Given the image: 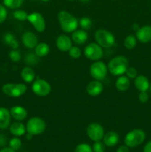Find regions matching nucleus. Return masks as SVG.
I'll list each match as a JSON object with an SVG mask.
<instances>
[{
	"label": "nucleus",
	"mask_w": 151,
	"mask_h": 152,
	"mask_svg": "<svg viewBox=\"0 0 151 152\" xmlns=\"http://www.w3.org/2000/svg\"><path fill=\"white\" fill-rule=\"evenodd\" d=\"M129 68V60L126 56L119 55L111 59L108 62L107 69L113 76H121L125 74Z\"/></svg>",
	"instance_id": "nucleus-1"
},
{
	"label": "nucleus",
	"mask_w": 151,
	"mask_h": 152,
	"mask_svg": "<svg viewBox=\"0 0 151 152\" xmlns=\"http://www.w3.org/2000/svg\"><path fill=\"white\" fill-rule=\"evenodd\" d=\"M22 140H21L19 138H18V137L12 138L10 140V142H9V145H10V147L12 149L15 150V151H17V150L20 149V148L22 147Z\"/></svg>",
	"instance_id": "nucleus-30"
},
{
	"label": "nucleus",
	"mask_w": 151,
	"mask_h": 152,
	"mask_svg": "<svg viewBox=\"0 0 151 152\" xmlns=\"http://www.w3.org/2000/svg\"><path fill=\"white\" fill-rule=\"evenodd\" d=\"M68 1H74V0H68Z\"/></svg>",
	"instance_id": "nucleus-48"
},
{
	"label": "nucleus",
	"mask_w": 151,
	"mask_h": 152,
	"mask_svg": "<svg viewBox=\"0 0 151 152\" xmlns=\"http://www.w3.org/2000/svg\"><path fill=\"white\" fill-rule=\"evenodd\" d=\"M70 56L73 59H78L81 56V50L77 46H72L69 50H68Z\"/></svg>",
	"instance_id": "nucleus-31"
},
{
	"label": "nucleus",
	"mask_w": 151,
	"mask_h": 152,
	"mask_svg": "<svg viewBox=\"0 0 151 152\" xmlns=\"http://www.w3.org/2000/svg\"><path fill=\"white\" fill-rule=\"evenodd\" d=\"M134 85L139 91H147L150 88L149 80L144 75H139L135 78Z\"/></svg>",
	"instance_id": "nucleus-20"
},
{
	"label": "nucleus",
	"mask_w": 151,
	"mask_h": 152,
	"mask_svg": "<svg viewBox=\"0 0 151 152\" xmlns=\"http://www.w3.org/2000/svg\"><path fill=\"white\" fill-rule=\"evenodd\" d=\"M10 132L13 136L21 137L25 134L26 126L20 122H15L10 126Z\"/></svg>",
	"instance_id": "nucleus-21"
},
{
	"label": "nucleus",
	"mask_w": 151,
	"mask_h": 152,
	"mask_svg": "<svg viewBox=\"0 0 151 152\" xmlns=\"http://www.w3.org/2000/svg\"><path fill=\"white\" fill-rule=\"evenodd\" d=\"M38 56H37L36 53L34 54V53H30L26 56L25 61H26L27 63L29 64V65H36V64L38 62Z\"/></svg>",
	"instance_id": "nucleus-33"
},
{
	"label": "nucleus",
	"mask_w": 151,
	"mask_h": 152,
	"mask_svg": "<svg viewBox=\"0 0 151 152\" xmlns=\"http://www.w3.org/2000/svg\"><path fill=\"white\" fill-rule=\"evenodd\" d=\"M146 138V134L139 129H133L126 134L124 143L129 148H135L143 143Z\"/></svg>",
	"instance_id": "nucleus-3"
},
{
	"label": "nucleus",
	"mask_w": 151,
	"mask_h": 152,
	"mask_svg": "<svg viewBox=\"0 0 151 152\" xmlns=\"http://www.w3.org/2000/svg\"><path fill=\"white\" fill-rule=\"evenodd\" d=\"M7 16V11L5 6L0 4V24L3 23L6 20Z\"/></svg>",
	"instance_id": "nucleus-37"
},
{
	"label": "nucleus",
	"mask_w": 151,
	"mask_h": 152,
	"mask_svg": "<svg viewBox=\"0 0 151 152\" xmlns=\"http://www.w3.org/2000/svg\"><path fill=\"white\" fill-rule=\"evenodd\" d=\"M96 43L104 48H110L115 44V39L113 34L105 29H99L95 32Z\"/></svg>",
	"instance_id": "nucleus-4"
},
{
	"label": "nucleus",
	"mask_w": 151,
	"mask_h": 152,
	"mask_svg": "<svg viewBox=\"0 0 151 152\" xmlns=\"http://www.w3.org/2000/svg\"><path fill=\"white\" fill-rule=\"evenodd\" d=\"M33 136V135H32V134H30L28 133V134H27V136H26V138L28 140H31V139H32Z\"/></svg>",
	"instance_id": "nucleus-44"
},
{
	"label": "nucleus",
	"mask_w": 151,
	"mask_h": 152,
	"mask_svg": "<svg viewBox=\"0 0 151 152\" xmlns=\"http://www.w3.org/2000/svg\"><path fill=\"white\" fill-rule=\"evenodd\" d=\"M5 142V140L4 139L3 136H0V145H4Z\"/></svg>",
	"instance_id": "nucleus-43"
},
{
	"label": "nucleus",
	"mask_w": 151,
	"mask_h": 152,
	"mask_svg": "<svg viewBox=\"0 0 151 152\" xmlns=\"http://www.w3.org/2000/svg\"><path fill=\"white\" fill-rule=\"evenodd\" d=\"M84 56L92 61H99L103 57L104 52L102 48L98 43L91 42L84 48Z\"/></svg>",
	"instance_id": "nucleus-8"
},
{
	"label": "nucleus",
	"mask_w": 151,
	"mask_h": 152,
	"mask_svg": "<svg viewBox=\"0 0 151 152\" xmlns=\"http://www.w3.org/2000/svg\"><path fill=\"white\" fill-rule=\"evenodd\" d=\"M75 152H93V148L87 143H81L76 146Z\"/></svg>",
	"instance_id": "nucleus-34"
},
{
	"label": "nucleus",
	"mask_w": 151,
	"mask_h": 152,
	"mask_svg": "<svg viewBox=\"0 0 151 152\" xmlns=\"http://www.w3.org/2000/svg\"><path fill=\"white\" fill-rule=\"evenodd\" d=\"M10 115L17 121H22L28 117V111L25 108L19 105H16L10 108Z\"/></svg>",
	"instance_id": "nucleus-17"
},
{
	"label": "nucleus",
	"mask_w": 151,
	"mask_h": 152,
	"mask_svg": "<svg viewBox=\"0 0 151 152\" xmlns=\"http://www.w3.org/2000/svg\"><path fill=\"white\" fill-rule=\"evenodd\" d=\"M34 50H35V53L38 57H44L47 56L50 52V47L47 43L40 42L37 44Z\"/></svg>",
	"instance_id": "nucleus-24"
},
{
	"label": "nucleus",
	"mask_w": 151,
	"mask_h": 152,
	"mask_svg": "<svg viewBox=\"0 0 151 152\" xmlns=\"http://www.w3.org/2000/svg\"><path fill=\"white\" fill-rule=\"evenodd\" d=\"M11 115L7 108L0 107V129H7L11 122Z\"/></svg>",
	"instance_id": "nucleus-16"
},
{
	"label": "nucleus",
	"mask_w": 151,
	"mask_h": 152,
	"mask_svg": "<svg viewBox=\"0 0 151 152\" xmlns=\"http://www.w3.org/2000/svg\"><path fill=\"white\" fill-rule=\"evenodd\" d=\"M78 25L81 27V29L87 31V30L90 29V28L93 25V22L91 19L87 16H84V17L81 18L78 21Z\"/></svg>",
	"instance_id": "nucleus-28"
},
{
	"label": "nucleus",
	"mask_w": 151,
	"mask_h": 152,
	"mask_svg": "<svg viewBox=\"0 0 151 152\" xmlns=\"http://www.w3.org/2000/svg\"><path fill=\"white\" fill-rule=\"evenodd\" d=\"M58 19L61 28L65 33H73L78 26V21L76 18L66 10H61L58 13Z\"/></svg>",
	"instance_id": "nucleus-2"
},
{
	"label": "nucleus",
	"mask_w": 151,
	"mask_h": 152,
	"mask_svg": "<svg viewBox=\"0 0 151 152\" xmlns=\"http://www.w3.org/2000/svg\"><path fill=\"white\" fill-rule=\"evenodd\" d=\"M104 86L99 80H93L87 84L86 91L87 93L91 96H97L102 93Z\"/></svg>",
	"instance_id": "nucleus-14"
},
{
	"label": "nucleus",
	"mask_w": 151,
	"mask_h": 152,
	"mask_svg": "<svg viewBox=\"0 0 151 152\" xmlns=\"http://www.w3.org/2000/svg\"><path fill=\"white\" fill-rule=\"evenodd\" d=\"M136 44H137V38H136V36L133 35V34L128 35L124 39V47L128 50H132V49L134 48L136 46Z\"/></svg>",
	"instance_id": "nucleus-26"
},
{
	"label": "nucleus",
	"mask_w": 151,
	"mask_h": 152,
	"mask_svg": "<svg viewBox=\"0 0 151 152\" xmlns=\"http://www.w3.org/2000/svg\"><path fill=\"white\" fill-rule=\"evenodd\" d=\"M28 20L38 33L44 32L46 28V22L44 16L38 12H33L28 14Z\"/></svg>",
	"instance_id": "nucleus-11"
},
{
	"label": "nucleus",
	"mask_w": 151,
	"mask_h": 152,
	"mask_svg": "<svg viewBox=\"0 0 151 152\" xmlns=\"http://www.w3.org/2000/svg\"><path fill=\"white\" fill-rule=\"evenodd\" d=\"M72 40L78 45H83L87 42L88 35L86 31L83 29H76L72 33Z\"/></svg>",
	"instance_id": "nucleus-19"
},
{
	"label": "nucleus",
	"mask_w": 151,
	"mask_h": 152,
	"mask_svg": "<svg viewBox=\"0 0 151 152\" xmlns=\"http://www.w3.org/2000/svg\"><path fill=\"white\" fill-rule=\"evenodd\" d=\"M150 92H151V83H150Z\"/></svg>",
	"instance_id": "nucleus-47"
},
{
	"label": "nucleus",
	"mask_w": 151,
	"mask_h": 152,
	"mask_svg": "<svg viewBox=\"0 0 151 152\" xmlns=\"http://www.w3.org/2000/svg\"><path fill=\"white\" fill-rule=\"evenodd\" d=\"M93 152H105V145L104 142L100 141H96L93 145Z\"/></svg>",
	"instance_id": "nucleus-35"
},
{
	"label": "nucleus",
	"mask_w": 151,
	"mask_h": 152,
	"mask_svg": "<svg viewBox=\"0 0 151 152\" xmlns=\"http://www.w3.org/2000/svg\"><path fill=\"white\" fill-rule=\"evenodd\" d=\"M42 1H44V2H47V1H49L50 0H41Z\"/></svg>",
	"instance_id": "nucleus-46"
},
{
	"label": "nucleus",
	"mask_w": 151,
	"mask_h": 152,
	"mask_svg": "<svg viewBox=\"0 0 151 152\" xmlns=\"http://www.w3.org/2000/svg\"><path fill=\"white\" fill-rule=\"evenodd\" d=\"M116 152H130V149L127 145H121L117 148Z\"/></svg>",
	"instance_id": "nucleus-39"
},
{
	"label": "nucleus",
	"mask_w": 151,
	"mask_h": 152,
	"mask_svg": "<svg viewBox=\"0 0 151 152\" xmlns=\"http://www.w3.org/2000/svg\"><path fill=\"white\" fill-rule=\"evenodd\" d=\"M9 56H10V59H11L12 62H19V61L21 60V58H22L20 51L18 50L17 49H13L9 53Z\"/></svg>",
	"instance_id": "nucleus-32"
},
{
	"label": "nucleus",
	"mask_w": 151,
	"mask_h": 152,
	"mask_svg": "<svg viewBox=\"0 0 151 152\" xmlns=\"http://www.w3.org/2000/svg\"><path fill=\"white\" fill-rule=\"evenodd\" d=\"M2 91L10 97H19L26 93L28 87L23 83H7L2 86Z\"/></svg>",
	"instance_id": "nucleus-6"
},
{
	"label": "nucleus",
	"mask_w": 151,
	"mask_h": 152,
	"mask_svg": "<svg viewBox=\"0 0 151 152\" xmlns=\"http://www.w3.org/2000/svg\"><path fill=\"white\" fill-rule=\"evenodd\" d=\"M115 88L120 91H125L128 90L130 86V79L127 76L121 75L118 77L115 83Z\"/></svg>",
	"instance_id": "nucleus-22"
},
{
	"label": "nucleus",
	"mask_w": 151,
	"mask_h": 152,
	"mask_svg": "<svg viewBox=\"0 0 151 152\" xmlns=\"http://www.w3.org/2000/svg\"><path fill=\"white\" fill-rule=\"evenodd\" d=\"M87 135L91 140L100 141L103 139L105 135V130L99 123H92L87 126Z\"/></svg>",
	"instance_id": "nucleus-10"
},
{
	"label": "nucleus",
	"mask_w": 151,
	"mask_h": 152,
	"mask_svg": "<svg viewBox=\"0 0 151 152\" xmlns=\"http://www.w3.org/2000/svg\"><path fill=\"white\" fill-rule=\"evenodd\" d=\"M144 152H151V140L145 145L144 148Z\"/></svg>",
	"instance_id": "nucleus-40"
},
{
	"label": "nucleus",
	"mask_w": 151,
	"mask_h": 152,
	"mask_svg": "<svg viewBox=\"0 0 151 152\" xmlns=\"http://www.w3.org/2000/svg\"><path fill=\"white\" fill-rule=\"evenodd\" d=\"M78 1L81 3H87L90 1V0H78Z\"/></svg>",
	"instance_id": "nucleus-45"
},
{
	"label": "nucleus",
	"mask_w": 151,
	"mask_h": 152,
	"mask_svg": "<svg viewBox=\"0 0 151 152\" xmlns=\"http://www.w3.org/2000/svg\"><path fill=\"white\" fill-rule=\"evenodd\" d=\"M57 48L62 52H68L72 47V39L68 36L62 34L57 37L56 41Z\"/></svg>",
	"instance_id": "nucleus-15"
},
{
	"label": "nucleus",
	"mask_w": 151,
	"mask_h": 152,
	"mask_svg": "<svg viewBox=\"0 0 151 152\" xmlns=\"http://www.w3.org/2000/svg\"><path fill=\"white\" fill-rule=\"evenodd\" d=\"M24 0H3V4L8 8L14 10L22 6Z\"/></svg>",
	"instance_id": "nucleus-27"
},
{
	"label": "nucleus",
	"mask_w": 151,
	"mask_h": 152,
	"mask_svg": "<svg viewBox=\"0 0 151 152\" xmlns=\"http://www.w3.org/2000/svg\"><path fill=\"white\" fill-rule=\"evenodd\" d=\"M46 129V123L43 119L38 117H31L26 124V131L32 135H39Z\"/></svg>",
	"instance_id": "nucleus-5"
},
{
	"label": "nucleus",
	"mask_w": 151,
	"mask_h": 152,
	"mask_svg": "<svg viewBox=\"0 0 151 152\" xmlns=\"http://www.w3.org/2000/svg\"><path fill=\"white\" fill-rule=\"evenodd\" d=\"M139 28H140V26H139V24L136 23V22L133 23V25H132V29H133L134 31H136V32L139 29Z\"/></svg>",
	"instance_id": "nucleus-42"
},
{
	"label": "nucleus",
	"mask_w": 151,
	"mask_h": 152,
	"mask_svg": "<svg viewBox=\"0 0 151 152\" xmlns=\"http://www.w3.org/2000/svg\"><path fill=\"white\" fill-rule=\"evenodd\" d=\"M3 40H4V42L10 46L12 49H17L19 48V42L11 33H7L4 34L3 37Z\"/></svg>",
	"instance_id": "nucleus-25"
},
{
	"label": "nucleus",
	"mask_w": 151,
	"mask_h": 152,
	"mask_svg": "<svg viewBox=\"0 0 151 152\" xmlns=\"http://www.w3.org/2000/svg\"><path fill=\"white\" fill-rule=\"evenodd\" d=\"M137 40L142 43H147L151 42V26L144 25L139 28L136 32Z\"/></svg>",
	"instance_id": "nucleus-13"
},
{
	"label": "nucleus",
	"mask_w": 151,
	"mask_h": 152,
	"mask_svg": "<svg viewBox=\"0 0 151 152\" xmlns=\"http://www.w3.org/2000/svg\"><path fill=\"white\" fill-rule=\"evenodd\" d=\"M0 152H16L15 150L12 149L10 147H8V148H4L0 150Z\"/></svg>",
	"instance_id": "nucleus-41"
},
{
	"label": "nucleus",
	"mask_w": 151,
	"mask_h": 152,
	"mask_svg": "<svg viewBox=\"0 0 151 152\" xmlns=\"http://www.w3.org/2000/svg\"><path fill=\"white\" fill-rule=\"evenodd\" d=\"M28 13L23 10H16L13 12V17L21 22L28 20Z\"/></svg>",
	"instance_id": "nucleus-29"
},
{
	"label": "nucleus",
	"mask_w": 151,
	"mask_h": 152,
	"mask_svg": "<svg viewBox=\"0 0 151 152\" xmlns=\"http://www.w3.org/2000/svg\"><path fill=\"white\" fill-rule=\"evenodd\" d=\"M126 76L128 77L129 79H135L138 76V71L137 70L133 67H129L127 70L125 72Z\"/></svg>",
	"instance_id": "nucleus-36"
},
{
	"label": "nucleus",
	"mask_w": 151,
	"mask_h": 152,
	"mask_svg": "<svg viewBox=\"0 0 151 152\" xmlns=\"http://www.w3.org/2000/svg\"><path fill=\"white\" fill-rule=\"evenodd\" d=\"M21 77L25 83H30L35 80L36 73L33 68L30 67H25L21 71Z\"/></svg>",
	"instance_id": "nucleus-23"
},
{
	"label": "nucleus",
	"mask_w": 151,
	"mask_h": 152,
	"mask_svg": "<svg viewBox=\"0 0 151 152\" xmlns=\"http://www.w3.org/2000/svg\"><path fill=\"white\" fill-rule=\"evenodd\" d=\"M32 91L38 96H46L51 91V86L46 80L37 77L32 85Z\"/></svg>",
	"instance_id": "nucleus-9"
},
{
	"label": "nucleus",
	"mask_w": 151,
	"mask_h": 152,
	"mask_svg": "<svg viewBox=\"0 0 151 152\" xmlns=\"http://www.w3.org/2000/svg\"><path fill=\"white\" fill-rule=\"evenodd\" d=\"M22 42L26 48L33 49L38 44L36 35L31 31H26L22 36Z\"/></svg>",
	"instance_id": "nucleus-12"
},
{
	"label": "nucleus",
	"mask_w": 151,
	"mask_h": 152,
	"mask_svg": "<svg viewBox=\"0 0 151 152\" xmlns=\"http://www.w3.org/2000/svg\"><path fill=\"white\" fill-rule=\"evenodd\" d=\"M139 99L142 103H145L149 99V95L147 93V91H142L139 94Z\"/></svg>",
	"instance_id": "nucleus-38"
},
{
	"label": "nucleus",
	"mask_w": 151,
	"mask_h": 152,
	"mask_svg": "<svg viewBox=\"0 0 151 152\" xmlns=\"http://www.w3.org/2000/svg\"><path fill=\"white\" fill-rule=\"evenodd\" d=\"M103 142L107 147H113L119 141V135L115 132H109L104 135Z\"/></svg>",
	"instance_id": "nucleus-18"
},
{
	"label": "nucleus",
	"mask_w": 151,
	"mask_h": 152,
	"mask_svg": "<svg viewBox=\"0 0 151 152\" xmlns=\"http://www.w3.org/2000/svg\"><path fill=\"white\" fill-rule=\"evenodd\" d=\"M107 66L102 61H95L90 68V74L94 80H105L107 74Z\"/></svg>",
	"instance_id": "nucleus-7"
}]
</instances>
